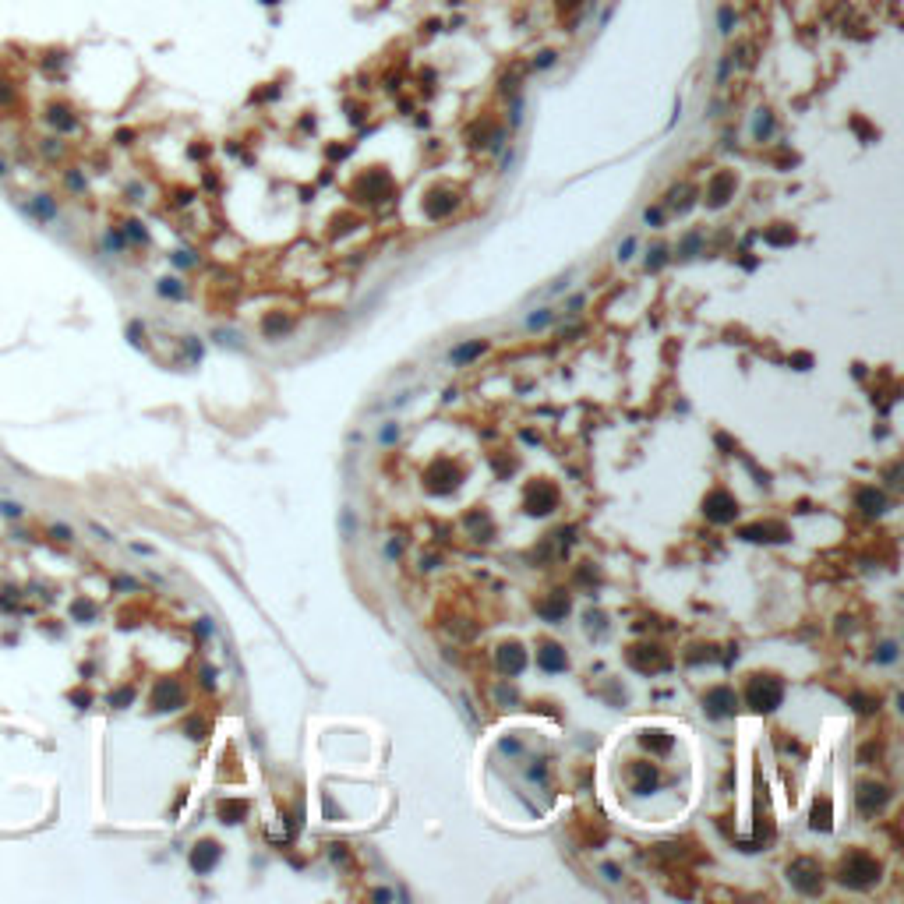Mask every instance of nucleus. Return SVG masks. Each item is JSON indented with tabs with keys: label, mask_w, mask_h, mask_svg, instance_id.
Instances as JSON below:
<instances>
[{
	"label": "nucleus",
	"mask_w": 904,
	"mask_h": 904,
	"mask_svg": "<svg viewBox=\"0 0 904 904\" xmlns=\"http://www.w3.org/2000/svg\"><path fill=\"white\" fill-rule=\"evenodd\" d=\"M880 880V862L866 852H852L844 862H841V883L852 887V890H866Z\"/></svg>",
	"instance_id": "f03ea898"
},
{
	"label": "nucleus",
	"mask_w": 904,
	"mask_h": 904,
	"mask_svg": "<svg viewBox=\"0 0 904 904\" xmlns=\"http://www.w3.org/2000/svg\"><path fill=\"white\" fill-rule=\"evenodd\" d=\"M876 661H880V664H894V661H897V643H883V647L876 650Z\"/></svg>",
	"instance_id": "473e14b6"
},
{
	"label": "nucleus",
	"mask_w": 904,
	"mask_h": 904,
	"mask_svg": "<svg viewBox=\"0 0 904 904\" xmlns=\"http://www.w3.org/2000/svg\"><path fill=\"white\" fill-rule=\"evenodd\" d=\"M244 813H248V802H223V806H219L223 823H241Z\"/></svg>",
	"instance_id": "b1692460"
},
{
	"label": "nucleus",
	"mask_w": 904,
	"mask_h": 904,
	"mask_svg": "<svg viewBox=\"0 0 904 904\" xmlns=\"http://www.w3.org/2000/svg\"><path fill=\"white\" fill-rule=\"evenodd\" d=\"M537 615H541V618H548V622H558V618H565V615H569V597H565L562 590H555L548 601H541V604H537Z\"/></svg>",
	"instance_id": "4468645a"
},
{
	"label": "nucleus",
	"mask_w": 904,
	"mask_h": 904,
	"mask_svg": "<svg viewBox=\"0 0 904 904\" xmlns=\"http://www.w3.org/2000/svg\"><path fill=\"white\" fill-rule=\"evenodd\" d=\"M640 742H643L647 749H654V753H668V749H671V734H664V731H647Z\"/></svg>",
	"instance_id": "4be33fe9"
},
{
	"label": "nucleus",
	"mask_w": 904,
	"mask_h": 904,
	"mask_svg": "<svg viewBox=\"0 0 904 904\" xmlns=\"http://www.w3.org/2000/svg\"><path fill=\"white\" fill-rule=\"evenodd\" d=\"M50 537H53V541H61V544H68L75 534H71V527H64V523H53V527H50Z\"/></svg>",
	"instance_id": "72a5a7b5"
},
{
	"label": "nucleus",
	"mask_w": 904,
	"mask_h": 904,
	"mask_svg": "<svg viewBox=\"0 0 904 904\" xmlns=\"http://www.w3.org/2000/svg\"><path fill=\"white\" fill-rule=\"evenodd\" d=\"M15 604H18V590H15V587H8V590H4V597H0V608H4V611H11Z\"/></svg>",
	"instance_id": "4c0bfd02"
},
{
	"label": "nucleus",
	"mask_w": 904,
	"mask_h": 904,
	"mask_svg": "<svg viewBox=\"0 0 904 904\" xmlns=\"http://www.w3.org/2000/svg\"><path fill=\"white\" fill-rule=\"evenodd\" d=\"M4 177H8V163H4V159H0V181H4Z\"/></svg>",
	"instance_id": "09e8293b"
},
{
	"label": "nucleus",
	"mask_w": 904,
	"mask_h": 904,
	"mask_svg": "<svg viewBox=\"0 0 904 904\" xmlns=\"http://www.w3.org/2000/svg\"><path fill=\"white\" fill-rule=\"evenodd\" d=\"M152 707H156V710H177V707H184V689H181V682H174V678H163V682L152 689Z\"/></svg>",
	"instance_id": "6e6552de"
},
{
	"label": "nucleus",
	"mask_w": 904,
	"mask_h": 904,
	"mask_svg": "<svg viewBox=\"0 0 904 904\" xmlns=\"http://www.w3.org/2000/svg\"><path fill=\"white\" fill-rule=\"evenodd\" d=\"M887 788L883 784H862L859 788V809L866 813V816H873V813H880L883 806H887Z\"/></svg>",
	"instance_id": "9b49d317"
},
{
	"label": "nucleus",
	"mask_w": 904,
	"mask_h": 904,
	"mask_svg": "<svg viewBox=\"0 0 904 904\" xmlns=\"http://www.w3.org/2000/svg\"><path fill=\"white\" fill-rule=\"evenodd\" d=\"M156 290H159L163 297H174V301H181V297H184V287H181L177 279H159V287H156Z\"/></svg>",
	"instance_id": "cd10ccee"
},
{
	"label": "nucleus",
	"mask_w": 904,
	"mask_h": 904,
	"mask_svg": "<svg viewBox=\"0 0 904 904\" xmlns=\"http://www.w3.org/2000/svg\"><path fill=\"white\" fill-rule=\"evenodd\" d=\"M734 22H739V15H734V4H721V8H717V32H721V36H731V32H734Z\"/></svg>",
	"instance_id": "aec40b11"
},
{
	"label": "nucleus",
	"mask_w": 904,
	"mask_h": 904,
	"mask_svg": "<svg viewBox=\"0 0 904 904\" xmlns=\"http://www.w3.org/2000/svg\"><path fill=\"white\" fill-rule=\"evenodd\" d=\"M174 262H177V265H191V262H195V258H191V255H188V251H177V255H174Z\"/></svg>",
	"instance_id": "37998d69"
},
{
	"label": "nucleus",
	"mask_w": 904,
	"mask_h": 904,
	"mask_svg": "<svg viewBox=\"0 0 904 904\" xmlns=\"http://www.w3.org/2000/svg\"><path fill=\"white\" fill-rule=\"evenodd\" d=\"M633 791H640V795H647V791L657 784V767H650V763H633Z\"/></svg>",
	"instance_id": "dca6fc26"
},
{
	"label": "nucleus",
	"mask_w": 904,
	"mask_h": 904,
	"mask_svg": "<svg viewBox=\"0 0 904 904\" xmlns=\"http://www.w3.org/2000/svg\"><path fill=\"white\" fill-rule=\"evenodd\" d=\"M25 212H29L32 219H39V223H53V219H56V202H53L50 195H36V198L25 205Z\"/></svg>",
	"instance_id": "2eb2a0df"
},
{
	"label": "nucleus",
	"mask_w": 904,
	"mask_h": 904,
	"mask_svg": "<svg viewBox=\"0 0 904 904\" xmlns=\"http://www.w3.org/2000/svg\"><path fill=\"white\" fill-rule=\"evenodd\" d=\"M703 513H707V520H714V523H731L734 516H739V502H734L728 491H710L707 498H703Z\"/></svg>",
	"instance_id": "20e7f679"
},
{
	"label": "nucleus",
	"mask_w": 904,
	"mask_h": 904,
	"mask_svg": "<svg viewBox=\"0 0 904 904\" xmlns=\"http://www.w3.org/2000/svg\"><path fill=\"white\" fill-rule=\"evenodd\" d=\"M131 138H135V131H117V145H131Z\"/></svg>",
	"instance_id": "79ce46f5"
},
{
	"label": "nucleus",
	"mask_w": 904,
	"mask_h": 904,
	"mask_svg": "<svg viewBox=\"0 0 904 904\" xmlns=\"http://www.w3.org/2000/svg\"><path fill=\"white\" fill-rule=\"evenodd\" d=\"M43 117H46V124H50L56 135H75V131H78V117H75V110H71L68 103H50Z\"/></svg>",
	"instance_id": "0eeeda50"
},
{
	"label": "nucleus",
	"mask_w": 904,
	"mask_h": 904,
	"mask_svg": "<svg viewBox=\"0 0 904 904\" xmlns=\"http://www.w3.org/2000/svg\"><path fill=\"white\" fill-rule=\"evenodd\" d=\"M61 64H64V53H46V61H43V68H46V71L61 68Z\"/></svg>",
	"instance_id": "ea45409f"
},
{
	"label": "nucleus",
	"mask_w": 904,
	"mask_h": 904,
	"mask_svg": "<svg viewBox=\"0 0 904 904\" xmlns=\"http://www.w3.org/2000/svg\"><path fill=\"white\" fill-rule=\"evenodd\" d=\"M498 668H502L505 675H520V671L527 668V654H523V647H520V643H505V647H498Z\"/></svg>",
	"instance_id": "ddd939ff"
},
{
	"label": "nucleus",
	"mask_w": 904,
	"mask_h": 904,
	"mask_svg": "<svg viewBox=\"0 0 904 904\" xmlns=\"http://www.w3.org/2000/svg\"><path fill=\"white\" fill-rule=\"evenodd\" d=\"M71 618H75V622H92V618H96V604H92L89 597H78V601L71 604Z\"/></svg>",
	"instance_id": "393cba45"
},
{
	"label": "nucleus",
	"mask_w": 904,
	"mask_h": 904,
	"mask_svg": "<svg viewBox=\"0 0 904 904\" xmlns=\"http://www.w3.org/2000/svg\"><path fill=\"white\" fill-rule=\"evenodd\" d=\"M8 103H15V85L0 78V106H8Z\"/></svg>",
	"instance_id": "c9c22d12"
},
{
	"label": "nucleus",
	"mask_w": 904,
	"mask_h": 904,
	"mask_svg": "<svg viewBox=\"0 0 904 904\" xmlns=\"http://www.w3.org/2000/svg\"><path fill=\"white\" fill-rule=\"evenodd\" d=\"M731 195H734V174H714L707 184V205L721 209V205H728Z\"/></svg>",
	"instance_id": "1a4fd4ad"
},
{
	"label": "nucleus",
	"mask_w": 904,
	"mask_h": 904,
	"mask_svg": "<svg viewBox=\"0 0 904 904\" xmlns=\"http://www.w3.org/2000/svg\"><path fill=\"white\" fill-rule=\"evenodd\" d=\"M643 223H647V226H661V223H664V212H661V209H647V212H643Z\"/></svg>",
	"instance_id": "58836bf2"
},
{
	"label": "nucleus",
	"mask_w": 904,
	"mask_h": 904,
	"mask_svg": "<svg viewBox=\"0 0 904 904\" xmlns=\"http://www.w3.org/2000/svg\"><path fill=\"white\" fill-rule=\"evenodd\" d=\"M64 184H68L71 191H85V177L78 174V170H68V174H64Z\"/></svg>",
	"instance_id": "f704fd0d"
},
{
	"label": "nucleus",
	"mask_w": 904,
	"mask_h": 904,
	"mask_svg": "<svg viewBox=\"0 0 904 904\" xmlns=\"http://www.w3.org/2000/svg\"><path fill=\"white\" fill-rule=\"evenodd\" d=\"M633 251H636V237H626V241L618 244V258H622V262L633 258Z\"/></svg>",
	"instance_id": "e433bc0d"
},
{
	"label": "nucleus",
	"mask_w": 904,
	"mask_h": 904,
	"mask_svg": "<svg viewBox=\"0 0 904 904\" xmlns=\"http://www.w3.org/2000/svg\"><path fill=\"white\" fill-rule=\"evenodd\" d=\"M124 237H128V241H135V244H145V241H149L145 226H142L138 219H128V223H124Z\"/></svg>",
	"instance_id": "bb28decb"
},
{
	"label": "nucleus",
	"mask_w": 904,
	"mask_h": 904,
	"mask_svg": "<svg viewBox=\"0 0 904 904\" xmlns=\"http://www.w3.org/2000/svg\"><path fill=\"white\" fill-rule=\"evenodd\" d=\"M784 700V682L774 675H753L749 678V689H746V703L756 710V714H770L777 710Z\"/></svg>",
	"instance_id": "f257e3e1"
},
{
	"label": "nucleus",
	"mask_w": 904,
	"mask_h": 904,
	"mask_svg": "<svg viewBox=\"0 0 904 904\" xmlns=\"http://www.w3.org/2000/svg\"><path fill=\"white\" fill-rule=\"evenodd\" d=\"M262 4H269V8H272V4H279V0H262Z\"/></svg>",
	"instance_id": "8fccbe9b"
},
{
	"label": "nucleus",
	"mask_w": 904,
	"mask_h": 904,
	"mask_svg": "<svg viewBox=\"0 0 904 904\" xmlns=\"http://www.w3.org/2000/svg\"><path fill=\"white\" fill-rule=\"evenodd\" d=\"M763 241H767V244H777V248H781V244H795V230H791V226H784V230H767Z\"/></svg>",
	"instance_id": "a878e982"
},
{
	"label": "nucleus",
	"mask_w": 904,
	"mask_h": 904,
	"mask_svg": "<svg viewBox=\"0 0 904 904\" xmlns=\"http://www.w3.org/2000/svg\"><path fill=\"white\" fill-rule=\"evenodd\" d=\"M537 668L555 675V671L569 668V657H565V650H562L558 643H541V650H537Z\"/></svg>",
	"instance_id": "f8f14e48"
},
{
	"label": "nucleus",
	"mask_w": 904,
	"mask_h": 904,
	"mask_svg": "<svg viewBox=\"0 0 904 904\" xmlns=\"http://www.w3.org/2000/svg\"><path fill=\"white\" fill-rule=\"evenodd\" d=\"M0 513H4V516H22V505L18 502H4V505H0Z\"/></svg>",
	"instance_id": "a19ab883"
},
{
	"label": "nucleus",
	"mask_w": 904,
	"mask_h": 904,
	"mask_svg": "<svg viewBox=\"0 0 904 904\" xmlns=\"http://www.w3.org/2000/svg\"><path fill=\"white\" fill-rule=\"evenodd\" d=\"M696 251H700V234H689V237L682 241V248H678V255H682V258H693Z\"/></svg>",
	"instance_id": "7c9ffc66"
},
{
	"label": "nucleus",
	"mask_w": 904,
	"mask_h": 904,
	"mask_svg": "<svg viewBox=\"0 0 904 904\" xmlns=\"http://www.w3.org/2000/svg\"><path fill=\"white\" fill-rule=\"evenodd\" d=\"M734 64H739V56H734V50L731 53H724L721 61H717V71H714V82L717 85H724L728 78H731V71H734Z\"/></svg>",
	"instance_id": "5701e85b"
},
{
	"label": "nucleus",
	"mask_w": 904,
	"mask_h": 904,
	"mask_svg": "<svg viewBox=\"0 0 904 904\" xmlns=\"http://www.w3.org/2000/svg\"><path fill=\"white\" fill-rule=\"evenodd\" d=\"M392 438H400V428H385L382 431V442H392Z\"/></svg>",
	"instance_id": "a18cd8bd"
},
{
	"label": "nucleus",
	"mask_w": 904,
	"mask_h": 904,
	"mask_svg": "<svg viewBox=\"0 0 904 904\" xmlns=\"http://www.w3.org/2000/svg\"><path fill=\"white\" fill-rule=\"evenodd\" d=\"M131 700H135V689H128V686H124V689H117V693H110V707H117V710H121V707H128Z\"/></svg>",
	"instance_id": "c756f323"
},
{
	"label": "nucleus",
	"mask_w": 904,
	"mask_h": 904,
	"mask_svg": "<svg viewBox=\"0 0 904 904\" xmlns=\"http://www.w3.org/2000/svg\"><path fill=\"white\" fill-rule=\"evenodd\" d=\"M788 880H791V887H795L799 894H806V897H816L820 890H823V873H820V866L813 862V859H795L788 866Z\"/></svg>",
	"instance_id": "7ed1b4c3"
},
{
	"label": "nucleus",
	"mask_w": 904,
	"mask_h": 904,
	"mask_svg": "<svg viewBox=\"0 0 904 904\" xmlns=\"http://www.w3.org/2000/svg\"><path fill=\"white\" fill-rule=\"evenodd\" d=\"M71 700H75V703H82V707H85V703H89V693H71Z\"/></svg>",
	"instance_id": "de8ad7c7"
},
{
	"label": "nucleus",
	"mask_w": 904,
	"mask_h": 904,
	"mask_svg": "<svg viewBox=\"0 0 904 904\" xmlns=\"http://www.w3.org/2000/svg\"><path fill=\"white\" fill-rule=\"evenodd\" d=\"M813 830H830V799H816V806H813Z\"/></svg>",
	"instance_id": "412c9836"
},
{
	"label": "nucleus",
	"mask_w": 904,
	"mask_h": 904,
	"mask_svg": "<svg viewBox=\"0 0 904 904\" xmlns=\"http://www.w3.org/2000/svg\"><path fill=\"white\" fill-rule=\"evenodd\" d=\"M774 131H777L774 113H770V110H756V117H753V138H756V142H770Z\"/></svg>",
	"instance_id": "a211bd4d"
},
{
	"label": "nucleus",
	"mask_w": 904,
	"mask_h": 904,
	"mask_svg": "<svg viewBox=\"0 0 904 904\" xmlns=\"http://www.w3.org/2000/svg\"><path fill=\"white\" fill-rule=\"evenodd\" d=\"M219 859H223V848L216 841H202V844H195V852H191V869L195 873H212Z\"/></svg>",
	"instance_id": "9d476101"
},
{
	"label": "nucleus",
	"mask_w": 904,
	"mask_h": 904,
	"mask_svg": "<svg viewBox=\"0 0 904 904\" xmlns=\"http://www.w3.org/2000/svg\"><path fill=\"white\" fill-rule=\"evenodd\" d=\"M555 64H558V53H555V50H541V53L534 56V68H537V71H548V68H555Z\"/></svg>",
	"instance_id": "c85d7f7f"
},
{
	"label": "nucleus",
	"mask_w": 904,
	"mask_h": 904,
	"mask_svg": "<svg viewBox=\"0 0 904 904\" xmlns=\"http://www.w3.org/2000/svg\"><path fill=\"white\" fill-rule=\"evenodd\" d=\"M703 710L710 714V717H731L734 710H739V696H734V689L731 686H714L707 696H703Z\"/></svg>",
	"instance_id": "39448f33"
},
{
	"label": "nucleus",
	"mask_w": 904,
	"mask_h": 904,
	"mask_svg": "<svg viewBox=\"0 0 904 904\" xmlns=\"http://www.w3.org/2000/svg\"><path fill=\"white\" fill-rule=\"evenodd\" d=\"M555 505H558V488H551L544 481L530 484V495H527V513L530 516H548Z\"/></svg>",
	"instance_id": "423d86ee"
},
{
	"label": "nucleus",
	"mask_w": 904,
	"mask_h": 904,
	"mask_svg": "<svg viewBox=\"0 0 904 904\" xmlns=\"http://www.w3.org/2000/svg\"><path fill=\"white\" fill-rule=\"evenodd\" d=\"M484 350H488V343H484V339H474V343H463V347H456V350H452V354H449V361L460 368V364H470L474 357H481Z\"/></svg>",
	"instance_id": "6ab92c4d"
},
{
	"label": "nucleus",
	"mask_w": 904,
	"mask_h": 904,
	"mask_svg": "<svg viewBox=\"0 0 904 904\" xmlns=\"http://www.w3.org/2000/svg\"><path fill=\"white\" fill-rule=\"evenodd\" d=\"M664 262H668V248H661V244H657V248L647 255V269H661Z\"/></svg>",
	"instance_id": "2f4dec72"
},
{
	"label": "nucleus",
	"mask_w": 904,
	"mask_h": 904,
	"mask_svg": "<svg viewBox=\"0 0 904 904\" xmlns=\"http://www.w3.org/2000/svg\"><path fill=\"white\" fill-rule=\"evenodd\" d=\"M113 587H117V590H135V580H117Z\"/></svg>",
	"instance_id": "49530a36"
},
{
	"label": "nucleus",
	"mask_w": 904,
	"mask_h": 904,
	"mask_svg": "<svg viewBox=\"0 0 904 904\" xmlns=\"http://www.w3.org/2000/svg\"><path fill=\"white\" fill-rule=\"evenodd\" d=\"M548 318H551V315H548V311H541V315H530V325H534V329H537V325H544V322H548Z\"/></svg>",
	"instance_id": "c03bdc74"
},
{
	"label": "nucleus",
	"mask_w": 904,
	"mask_h": 904,
	"mask_svg": "<svg viewBox=\"0 0 904 904\" xmlns=\"http://www.w3.org/2000/svg\"><path fill=\"white\" fill-rule=\"evenodd\" d=\"M883 505H887L883 491H876V488H862V491H859V508H862L866 516H880Z\"/></svg>",
	"instance_id": "f3484780"
}]
</instances>
